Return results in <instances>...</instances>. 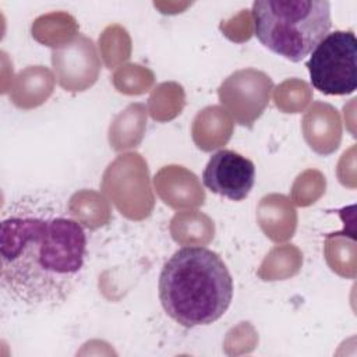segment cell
I'll list each match as a JSON object with an SVG mask.
<instances>
[{
  "instance_id": "6da1fadb",
  "label": "cell",
  "mask_w": 357,
  "mask_h": 357,
  "mask_svg": "<svg viewBox=\"0 0 357 357\" xmlns=\"http://www.w3.org/2000/svg\"><path fill=\"white\" fill-rule=\"evenodd\" d=\"M88 238L82 225L49 192L24 194L3 208L0 283L17 304L57 308L84 278Z\"/></svg>"
},
{
  "instance_id": "7a4b0ae2",
  "label": "cell",
  "mask_w": 357,
  "mask_h": 357,
  "mask_svg": "<svg viewBox=\"0 0 357 357\" xmlns=\"http://www.w3.org/2000/svg\"><path fill=\"white\" fill-rule=\"evenodd\" d=\"M159 300L178 325H209L230 307L233 278L218 252L199 245L181 247L162 268Z\"/></svg>"
},
{
  "instance_id": "3957f363",
  "label": "cell",
  "mask_w": 357,
  "mask_h": 357,
  "mask_svg": "<svg viewBox=\"0 0 357 357\" xmlns=\"http://www.w3.org/2000/svg\"><path fill=\"white\" fill-rule=\"evenodd\" d=\"M254 32L272 53L293 63L304 60L332 26L328 0H257Z\"/></svg>"
},
{
  "instance_id": "277c9868",
  "label": "cell",
  "mask_w": 357,
  "mask_h": 357,
  "mask_svg": "<svg viewBox=\"0 0 357 357\" xmlns=\"http://www.w3.org/2000/svg\"><path fill=\"white\" fill-rule=\"evenodd\" d=\"M310 81L324 95L342 96L357 88V39L353 31L329 32L305 61Z\"/></svg>"
},
{
  "instance_id": "5b68a950",
  "label": "cell",
  "mask_w": 357,
  "mask_h": 357,
  "mask_svg": "<svg viewBox=\"0 0 357 357\" xmlns=\"http://www.w3.org/2000/svg\"><path fill=\"white\" fill-rule=\"evenodd\" d=\"M202 183L213 194L243 201L254 187L255 165L238 152L220 149L209 158L202 172Z\"/></svg>"
}]
</instances>
